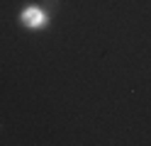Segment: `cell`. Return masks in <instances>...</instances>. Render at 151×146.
Returning a JSON list of instances; mask_svg holds the SVG:
<instances>
[{"label":"cell","instance_id":"2","mask_svg":"<svg viewBox=\"0 0 151 146\" xmlns=\"http://www.w3.org/2000/svg\"><path fill=\"white\" fill-rule=\"evenodd\" d=\"M42 5H44L46 10H59V5H61V0H42Z\"/></svg>","mask_w":151,"mask_h":146},{"label":"cell","instance_id":"1","mask_svg":"<svg viewBox=\"0 0 151 146\" xmlns=\"http://www.w3.org/2000/svg\"><path fill=\"white\" fill-rule=\"evenodd\" d=\"M22 22L27 27H32V29H42L44 22H46V17H44V12H42L39 7H27L24 12H22Z\"/></svg>","mask_w":151,"mask_h":146}]
</instances>
